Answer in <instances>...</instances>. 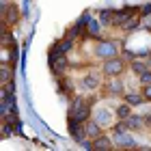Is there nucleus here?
I'll list each match as a JSON object with an SVG mask.
<instances>
[{
	"label": "nucleus",
	"mask_w": 151,
	"mask_h": 151,
	"mask_svg": "<svg viewBox=\"0 0 151 151\" xmlns=\"http://www.w3.org/2000/svg\"><path fill=\"white\" fill-rule=\"evenodd\" d=\"M140 93L147 104H151V84H140Z\"/></svg>",
	"instance_id": "19"
},
{
	"label": "nucleus",
	"mask_w": 151,
	"mask_h": 151,
	"mask_svg": "<svg viewBox=\"0 0 151 151\" xmlns=\"http://www.w3.org/2000/svg\"><path fill=\"white\" fill-rule=\"evenodd\" d=\"M142 119H145V125H147V129H151V114H142Z\"/></svg>",
	"instance_id": "23"
},
{
	"label": "nucleus",
	"mask_w": 151,
	"mask_h": 151,
	"mask_svg": "<svg viewBox=\"0 0 151 151\" xmlns=\"http://www.w3.org/2000/svg\"><path fill=\"white\" fill-rule=\"evenodd\" d=\"M147 58H149V63H151V52H149V54H147Z\"/></svg>",
	"instance_id": "24"
},
{
	"label": "nucleus",
	"mask_w": 151,
	"mask_h": 151,
	"mask_svg": "<svg viewBox=\"0 0 151 151\" xmlns=\"http://www.w3.org/2000/svg\"><path fill=\"white\" fill-rule=\"evenodd\" d=\"M99 71L104 76V80L108 78H123L125 71H129V60L123 54H116L112 58H106L99 63Z\"/></svg>",
	"instance_id": "3"
},
{
	"label": "nucleus",
	"mask_w": 151,
	"mask_h": 151,
	"mask_svg": "<svg viewBox=\"0 0 151 151\" xmlns=\"http://www.w3.org/2000/svg\"><path fill=\"white\" fill-rule=\"evenodd\" d=\"M91 149L93 151H112V149H116L114 147V138H112V134H101V136H97L95 140H91Z\"/></svg>",
	"instance_id": "8"
},
{
	"label": "nucleus",
	"mask_w": 151,
	"mask_h": 151,
	"mask_svg": "<svg viewBox=\"0 0 151 151\" xmlns=\"http://www.w3.org/2000/svg\"><path fill=\"white\" fill-rule=\"evenodd\" d=\"M123 101H127L129 106H142V104H147L145 97H142V93L140 91H127L125 95H123Z\"/></svg>",
	"instance_id": "12"
},
{
	"label": "nucleus",
	"mask_w": 151,
	"mask_h": 151,
	"mask_svg": "<svg viewBox=\"0 0 151 151\" xmlns=\"http://www.w3.org/2000/svg\"><path fill=\"white\" fill-rule=\"evenodd\" d=\"M134 132H123V134H114V147L116 149H138V142H136V138L132 136Z\"/></svg>",
	"instance_id": "7"
},
{
	"label": "nucleus",
	"mask_w": 151,
	"mask_h": 151,
	"mask_svg": "<svg viewBox=\"0 0 151 151\" xmlns=\"http://www.w3.org/2000/svg\"><path fill=\"white\" fill-rule=\"evenodd\" d=\"M93 108H95V97H93V93L86 95V97H84V93H82V95H78V97L71 101L69 119H71V121L86 123L88 119H91V114H93Z\"/></svg>",
	"instance_id": "2"
},
{
	"label": "nucleus",
	"mask_w": 151,
	"mask_h": 151,
	"mask_svg": "<svg viewBox=\"0 0 151 151\" xmlns=\"http://www.w3.org/2000/svg\"><path fill=\"white\" fill-rule=\"evenodd\" d=\"M147 69H151L149 58H147V60H142V58H132V60H129V71H132L136 78H138V76H142Z\"/></svg>",
	"instance_id": "11"
},
{
	"label": "nucleus",
	"mask_w": 151,
	"mask_h": 151,
	"mask_svg": "<svg viewBox=\"0 0 151 151\" xmlns=\"http://www.w3.org/2000/svg\"><path fill=\"white\" fill-rule=\"evenodd\" d=\"M112 15H114V11H101V13H99L101 26H110V24H112Z\"/></svg>",
	"instance_id": "18"
},
{
	"label": "nucleus",
	"mask_w": 151,
	"mask_h": 151,
	"mask_svg": "<svg viewBox=\"0 0 151 151\" xmlns=\"http://www.w3.org/2000/svg\"><path fill=\"white\" fill-rule=\"evenodd\" d=\"M2 43H4V45H15V41H13L11 32H4V35H2Z\"/></svg>",
	"instance_id": "22"
},
{
	"label": "nucleus",
	"mask_w": 151,
	"mask_h": 151,
	"mask_svg": "<svg viewBox=\"0 0 151 151\" xmlns=\"http://www.w3.org/2000/svg\"><path fill=\"white\" fill-rule=\"evenodd\" d=\"M99 93H101V97H106V99H123V95L127 93V88H125V82L121 78H108L104 84H101Z\"/></svg>",
	"instance_id": "4"
},
{
	"label": "nucleus",
	"mask_w": 151,
	"mask_h": 151,
	"mask_svg": "<svg viewBox=\"0 0 151 151\" xmlns=\"http://www.w3.org/2000/svg\"><path fill=\"white\" fill-rule=\"evenodd\" d=\"M91 119H95V121H97L99 125L108 132V129H110V125L116 121V114H114V110H110V108H106V106H104V108H93Z\"/></svg>",
	"instance_id": "6"
},
{
	"label": "nucleus",
	"mask_w": 151,
	"mask_h": 151,
	"mask_svg": "<svg viewBox=\"0 0 151 151\" xmlns=\"http://www.w3.org/2000/svg\"><path fill=\"white\" fill-rule=\"evenodd\" d=\"M116 54H123V43L114 37H97L91 47V56L97 63H101L106 58H112Z\"/></svg>",
	"instance_id": "1"
},
{
	"label": "nucleus",
	"mask_w": 151,
	"mask_h": 151,
	"mask_svg": "<svg viewBox=\"0 0 151 151\" xmlns=\"http://www.w3.org/2000/svg\"><path fill=\"white\" fill-rule=\"evenodd\" d=\"M138 82L140 84H151V69H147L142 76H138Z\"/></svg>",
	"instance_id": "21"
},
{
	"label": "nucleus",
	"mask_w": 151,
	"mask_h": 151,
	"mask_svg": "<svg viewBox=\"0 0 151 151\" xmlns=\"http://www.w3.org/2000/svg\"><path fill=\"white\" fill-rule=\"evenodd\" d=\"M11 121H2V138H9L11 136Z\"/></svg>",
	"instance_id": "20"
},
{
	"label": "nucleus",
	"mask_w": 151,
	"mask_h": 151,
	"mask_svg": "<svg viewBox=\"0 0 151 151\" xmlns=\"http://www.w3.org/2000/svg\"><path fill=\"white\" fill-rule=\"evenodd\" d=\"M84 129H86V138H88V140H95L97 136H101V134L106 132V129L101 127L95 119H88V121L84 123Z\"/></svg>",
	"instance_id": "10"
},
{
	"label": "nucleus",
	"mask_w": 151,
	"mask_h": 151,
	"mask_svg": "<svg viewBox=\"0 0 151 151\" xmlns=\"http://www.w3.org/2000/svg\"><path fill=\"white\" fill-rule=\"evenodd\" d=\"M132 112H134V106H129L127 101H121V104L114 106V114H116V119H121V121H125Z\"/></svg>",
	"instance_id": "14"
},
{
	"label": "nucleus",
	"mask_w": 151,
	"mask_h": 151,
	"mask_svg": "<svg viewBox=\"0 0 151 151\" xmlns=\"http://www.w3.org/2000/svg\"><path fill=\"white\" fill-rule=\"evenodd\" d=\"M125 125H127L129 132H145V129H147L145 119H142L140 114H136V112H132V114L125 119Z\"/></svg>",
	"instance_id": "9"
},
{
	"label": "nucleus",
	"mask_w": 151,
	"mask_h": 151,
	"mask_svg": "<svg viewBox=\"0 0 151 151\" xmlns=\"http://www.w3.org/2000/svg\"><path fill=\"white\" fill-rule=\"evenodd\" d=\"M50 63H52V69H54V73H63V71H65V67H69L67 54H65V56H58V58H52Z\"/></svg>",
	"instance_id": "15"
},
{
	"label": "nucleus",
	"mask_w": 151,
	"mask_h": 151,
	"mask_svg": "<svg viewBox=\"0 0 151 151\" xmlns=\"http://www.w3.org/2000/svg\"><path fill=\"white\" fill-rule=\"evenodd\" d=\"M101 78H104V76H101V71H88V73H84L80 78V91L82 93H97L99 88H101V84H104V82H101Z\"/></svg>",
	"instance_id": "5"
},
{
	"label": "nucleus",
	"mask_w": 151,
	"mask_h": 151,
	"mask_svg": "<svg viewBox=\"0 0 151 151\" xmlns=\"http://www.w3.org/2000/svg\"><path fill=\"white\" fill-rule=\"evenodd\" d=\"M13 78H15V67L11 63H2V67H0V82L6 84V82H13Z\"/></svg>",
	"instance_id": "13"
},
{
	"label": "nucleus",
	"mask_w": 151,
	"mask_h": 151,
	"mask_svg": "<svg viewBox=\"0 0 151 151\" xmlns=\"http://www.w3.org/2000/svg\"><path fill=\"white\" fill-rule=\"evenodd\" d=\"M15 22H17V6H15V4H11V9H9V15L4 17V24H6V26H13Z\"/></svg>",
	"instance_id": "17"
},
{
	"label": "nucleus",
	"mask_w": 151,
	"mask_h": 151,
	"mask_svg": "<svg viewBox=\"0 0 151 151\" xmlns=\"http://www.w3.org/2000/svg\"><path fill=\"white\" fill-rule=\"evenodd\" d=\"M99 24H101L99 19H91V17H88V22H86V32H88V37H95V39L99 37V28H101Z\"/></svg>",
	"instance_id": "16"
}]
</instances>
